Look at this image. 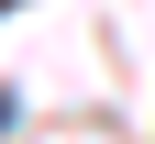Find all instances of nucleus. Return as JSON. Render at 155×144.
<instances>
[{
	"mask_svg": "<svg viewBox=\"0 0 155 144\" xmlns=\"http://www.w3.org/2000/svg\"><path fill=\"white\" fill-rule=\"evenodd\" d=\"M0 122H11V100H0Z\"/></svg>",
	"mask_w": 155,
	"mask_h": 144,
	"instance_id": "obj_1",
	"label": "nucleus"
},
{
	"mask_svg": "<svg viewBox=\"0 0 155 144\" xmlns=\"http://www.w3.org/2000/svg\"><path fill=\"white\" fill-rule=\"evenodd\" d=\"M0 11H11V0H0Z\"/></svg>",
	"mask_w": 155,
	"mask_h": 144,
	"instance_id": "obj_2",
	"label": "nucleus"
}]
</instances>
